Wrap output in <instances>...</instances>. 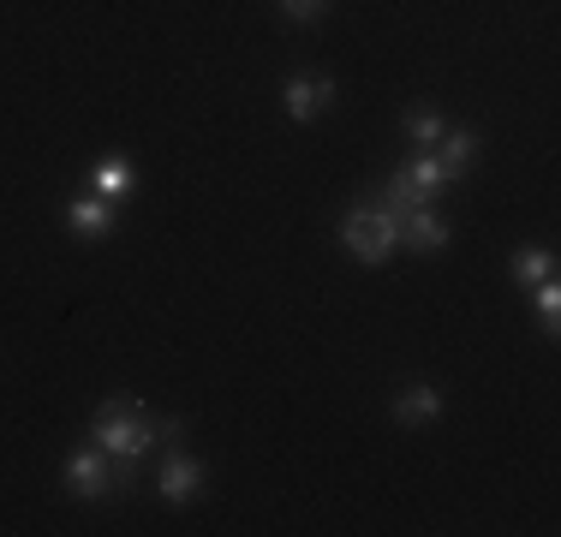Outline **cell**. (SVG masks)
Masks as SVG:
<instances>
[{"label":"cell","mask_w":561,"mask_h":537,"mask_svg":"<svg viewBox=\"0 0 561 537\" xmlns=\"http://www.w3.org/2000/svg\"><path fill=\"white\" fill-rule=\"evenodd\" d=\"M156 442V419L150 412H138V400L131 395H114L102 400L96 412V448L108 454V460H144V448Z\"/></svg>","instance_id":"obj_1"},{"label":"cell","mask_w":561,"mask_h":537,"mask_svg":"<svg viewBox=\"0 0 561 537\" xmlns=\"http://www.w3.org/2000/svg\"><path fill=\"white\" fill-rule=\"evenodd\" d=\"M341 239H346V251H353L358 263H389V258H394V245H400V221H394L389 209L365 204V209L346 215Z\"/></svg>","instance_id":"obj_2"},{"label":"cell","mask_w":561,"mask_h":537,"mask_svg":"<svg viewBox=\"0 0 561 537\" xmlns=\"http://www.w3.org/2000/svg\"><path fill=\"white\" fill-rule=\"evenodd\" d=\"M66 490L84 495V502H102V495H114V466H108V454H96V448L72 454V460H66Z\"/></svg>","instance_id":"obj_3"},{"label":"cell","mask_w":561,"mask_h":537,"mask_svg":"<svg viewBox=\"0 0 561 537\" xmlns=\"http://www.w3.org/2000/svg\"><path fill=\"white\" fill-rule=\"evenodd\" d=\"M156 490H162V502L185 507L197 490H204V466L185 460V454H168V460H162V478H156Z\"/></svg>","instance_id":"obj_4"},{"label":"cell","mask_w":561,"mask_h":537,"mask_svg":"<svg viewBox=\"0 0 561 537\" xmlns=\"http://www.w3.org/2000/svg\"><path fill=\"white\" fill-rule=\"evenodd\" d=\"M400 245H412V251H443V245H448V221H443L431 204L407 209V215H400Z\"/></svg>","instance_id":"obj_5"},{"label":"cell","mask_w":561,"mask_h":537,"mask_svg":"<svg viewBox=\"0 0 561 537\" xmlns=\"http://www.w3.org/2000/svg\"><path fill=\"white\" fill-rule=\"evenodd\" d=\"M329 102H335V78H287V114L293 119H311Z\"/></svg>","instance_id":"obj_6"},{"label":"cell","mask_w":561,"mask_h":537,"mask_svg":"<svg viewBox=\"0 0 561 537\" xmlns=\"http://www.w3.org/2000/svg\"><path fill=\"white\" fill-rule=\"evenodd\" d=\"M436 412H443V395H436L431 382H412L407 395L394 400V419H400V424H431Z\"/></svg>","instance_id":"obj_7"},{"label":"cell","mask_w":561,"mask_h":537,"mask_svg":"<svg viewBox=\"0 0 561 537\" xmlns=\"http://www.w3.org/2000/svg\"><path fill=\"white\" fill-rule=\"evenodd\" d=\"M66 221H72L84 239H102L114 227V204H108V197H78V204L66 209Z\"/></svg>","instance_id":"obj_8"},{"label":"cell","mask_w":561,"mask_h":537,"mask_svg":"<svg viewBox=\"0 0 561 537\" xmlns=\"http://www.w3.org/2000/svg\"><path fill=\"white\" fill-rule=\"evenodd\" d=\"M431 156L443 161V173H448V180H460V173L472 168V156H478V138H472V132H443V144H436Z\"/></svg>","instance_id":"obj_9"},{"label":"cell","mask_w":561,"mask_h":537,"mask_svg":"<svg viewBox=\"0 0 561 537\" xmlns=\"http://www.w3.org/2000/svg\"><path fill=\"white\" fill-rule=\"evenodd\" d=\"M419 204H431V197H424L419 185L407 180V168H400L394 180H389V192H382V204H377V209H389L394 221H400V215H407V209H419Z\"/></svg>","instance_id":"obj_10"},{"label":"cell","mask_w":561,"mask_h":537,"mask_svg":"<svg viewBox=\"0 0 561 537\" xmlns=\"http://www.w3.org/2000/svg\"><path fill=\"white\" fill-rule=\"evenodd\" d=\"M90 192L108 197V204H119V197L131 192V173L119 168V161H102V168H90Z\"/></svg>","instance_id":"obj_11"},{"label":"cell","mask_w":561,"mask_h":537,"mask_svg":"<svg viewBox=\"0 0 561 537\" xmlns=\"http://www.w3.org/2000/svg\"><path fill=\"white\" fill-rule=\"evenodd\" d=\"M556 275V258L550 251H514V281L519 287H538V281Z\"/></svg>","instance_id":"obj_12"},{"label":"cell","mask_w":561,"mask_h":537,"mask_svg":"<svg viewBox=\"0 0 561 537\" xmlns=\"http://www.w3.org/2000/svg\"><path fill=\"white\" fill-rule=\"evenodd\" d=\"M407 180L419 185L424 197H436V192H443V185H448V173H443V161H436L431 150H424V156H419V161H412V168H407Z\"/></svg>","instance_id":"obj_13"},{"label":"cell","mask_w":561,"mask_h":537,"mask_svg":"<svg viewBox=\"0 0 561 537\" xmlns=\"http://www.w3.org/2000/svg\"><path fill=\"white\" fill-rule=\"evenodd\" d=\"M407 132H412V138L424 144V150H436V144H443V132H448V126H443V119H436V114H412V119H407Z\"/></svg>","instance_id":"obj_14"},{"label":"cell","mask_w":561,"mask_h":537,"mask_svg":"<svg viewBox=\"0 0 561 537\" xmlns=\"http://www.w3.org/2000/svg\"><path fill=\"white\" fill-rule=\"evenodd\" d=\"M538 311H543V329L556 334V317H561V287H556V275L538 281Z\"/></svg>","instance_id":"obj_15"},{"label":"cell","mask_w":561,"mask_h":537,"mask_svg":"<svg viewBox=\"0 0 561 537\" xmlns=\"http://www.w3.org/2000/svg\"><path fill=\"white\" fill-rule=\"evenodd\" d=\"M280 12H287V19H317L323 0H280Z\"/></svg>","instance_id":"obj_16"},{"label":"cell","mask_w":561,"mask_h":537,"mask_svg":"<svg viewBox=\"0 0 561 537\" xmlns=\"http://www.w3.org/2000/svg\"><path fill=\"white\" fill-rule=\"evenodd\" d=\"M180 419H162V424H156V442H168V448H180Z\"/></svg>","instance_id":"obj_17"}]
</instances>
